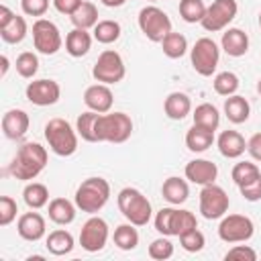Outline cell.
<instances>
[{"label":"cell","mask_w":261,"mask_h":261,"mask_svg":"<svg viewBox=\"0 0 261 261\" xmlns=\"http://www.w3.org/2000/svg\"><path fill=\"white\" fill-rule=\"evenodd\" d=\"M47 149L39 143H24L18 147L12 163H10V175L20 181L35 179L47 165Z\"/></svg>","instance_id":"cell-1"},{"label":"cell","mask_w":261,"mask_h":261,"mask_svg":"<svg viewBox=\"0 0 261 261\" xmlns=\"http://www.w3.org/2000/svg\"><path fill=\"white\" fill-rule=\"evenodd\" d=\"M110 198V184L104 177H88L75 190V206L82 212H100Z\"/></svg>","instance_id":"cell-2"},{"label":"cell","mask_w":261,"mask_h":261,"mask_svg":"<svg viewBox=\"0 0 261 261\" xmlns=\"http://www.w3.org/2000/svg\"><path fill=\"white\" fill-rule=\"evenodd\" d=\"M45 139L49 149L59 157H69L77 151V130L65 118H51L45 124Z\"/></svg>","instance_id":"cell-3"},{"label":"cell","mask_w":261,"mask_h":261,"mask_svg":"<svg viewBox=\"0 0 261 261\" xmlns=\"http://www.w3.org/2000/svg\"><path fill=\"white\" fill-rule=\"evenodd\" d=\"M116 202L122 216L135 226H145L151 220V202L137 188H122L118 192Z\"/></svg>","instance_id":"cell-4"},{"label":"cell","mask_w":261,"mask_h":261,"mask_svg":"<svg viewBox=\"0 0 261 261\" xmlns=\"http://www.w3.org/2000/svg\"><path fill=\"white\" fill-rule=\"evenodd\" d=\"M133 133V120L124 112H110V114H100L96 122V135L98 143H124Z\"/></svg>","instance_id":"cell-5"},{"label":"cell","mask_w":261,"mask_h":261,"mask_svg":"<svg viewBox=\"0 0 261 261\" xmlns=\"http://www.w3.org/2000/svg\"><path fill=\"white\" fill-rule=\"evenodd\" d=\"M139 29H141V33L149 41L161 43L165 39V35L171 33V20H169V16L161 8L145 6L139 12Z\"/></svg>","instance_id":"cell-6"},{"label":"cell","mask_w":261,"mask_h":261,"mask_svg":"<svg viewBox=\"0 0 261 261\" xmlns=\"http://www.w3.org/2000/svg\"><path fill=\"white\" fill-rule=\"evenodd\" d=\"M190 59H192V67L196 69V73L208 77L216 71L218 59H220V49L210 37H202L194 43V47L190 51Z\"/></svg>","instance_id":"cell-7"},{"label":"cell","mask_w":261,"mask_h":261,"mask_svg":"<svg viewBox=\"0 0 261 261\" xmlns=\"http://www.w3.org/2000/svg\"><path fill=\"white\" fill-rule=\"evenodd\" d=\"M124 73H126L124 61H122L120 53L114 49L102 51L92 67V75L100 84H118L124 77Z\"/></svg>","instance_id":"cell-8"},{"label":"cell","mask_w":261,"mask_h":261,"mask_svg":"<svg viewBox=\"0 0 261 261\" xmlns=\"http://www.w3.org/2000/svg\"><path fill=\"white\" fill-rule=\"evenodd\" d=\"M237 12H239L237 0H214L206 8V14L202 18V27L208 33H218L234 20Z\"/></svg>","instance_id":"cell-9"},{"label":"cell","mask_w":261,"mask_h":261,"mask_svg":"<svg viewBox=\"0 0 261 261\" xmlns=\"http://www.w3.org/2000/svg\"><path fill=\"white\" fill-rule=\"evenodd\" d=\"M33 43L39 53L55 55L61 49L63 39H61V33L55 22H51L47 18H37L33 22Z\"/></svg>","instance_id":"cell-10"},{"label":"cell","mask_w":261,"mask_h":261,"mask_svg":"<svg viewBox=\"0 0 261 261\" xmlns=\"http://www.w3.org/2000/svg\"><path fill=\"white\" fill-rule=\"evenodd\" d=\"M253 232H255V224L245 214L222 216V220L218 224V237L224 243H245L253 237Z\"/></svg>","instance_id":"cell-11"},{"label":"cell","mask_w":261,"mask_h":261,"mask_svg":"<svg viewBox=\"0 0 261 261\" xmlns=\"http://www.w3.org/2000/svg\"><path fill=\"white\" fill-rule=\"evenodd\" d=\"M228 194L216 186V184H206L200 190V212L208 220L222 218L228 210Z\"/></svg>","instance_id":"cell-12"},{"label":"cell","mask_w":261,"mask_h":261,"mask_svg":"<svg viewBox=\"0 0 261 261\" xmlns=\"http://www.w3.org/2000/svg\"><path fill=\"white\" fill-rule=\"evenodd\" d=\"M108 241V224L100 216H90L80 230V245L88 253H98Z\"/></svg>","instance_id":"cell-13"},{"label":"cell","mask_w":261,"mask_h":261,"mask_svg":"<svg viewBox=\"0 0 261 261\" xmlns=\"http://www.w3.org/2000/svg\"><path fill=\"white\" fill-rule=\"evenodd\" d=\"M24 94H27V100L31 104H35V106H51V104H55L59 100L61 88H59V84L55 80H45L43 77V80L29 82Z\"/></svg>","instance_id":"cell-14"},{"label":"cell","mask_w":261,"mask_h":261,"mask_svg":"<svg viewBox=\"0 0 261 261\" xmlns=\"http://www.w3.org/2000/svg\"><path fill=\"white\" fill-rule=\"evenodd\" d=\"M112 102H114V96H112V90L108 88V84H94V86L86 88V92H84V104L98 114L110 112Z\"/></svg>","instance_id":"cell-15"},{"label":"cell","mask_w":261,"mask_h":261,"mask_svg":"<svg viewBox=\"0 0 261 261\" xmlns=\"http://www.w3.org/2000/svg\"><path fill=\"white\" fill-rule=\"evenodd\" d=\"M29 124H31L29 114L20 108H12V110L4 112V116H2V133L10 141L22 139L29 130Z\"/></svg>","instance_id":"cell-16"},{"label":"cell","mask_w":261,"mask_h":261,"mask_svg":"<svg viewBox=\"0 0 261 261\" xmlns=\"http://www.w3.org/2000/svg\"><path fill=\"white\" fill-rule=\"evenodd\" d=\"M186 179H190L192 184H198V186H206V184H214L216 175H218V167L216 163L208 161V159H192L186 169Z\"/></svg>","instance_id":"cell-17"},{"label":"cell","mask_w":261,"mask_h":261,"mask_svg":"<svg viewBox=\"0 0 261 261\" xmlns=\"http://www.w3.org/2000/svg\"><path fill=\"white\" fill-rule=\"evenodd\" d=\"M16 230H18L20 239L35 243V241L43 239V234H45V218L39 212H24L22 216H18Z\"/></svg>","instance_id":"cell-18"},{"label":"cell","mask_w":261,"mask_h":261,"mask_svg":"<svg viewBox=\"0 0 261 261\" xmlns=\"http://www.w3.org/2000/svg\"><path fill=\"white\" fill-rule=\"evenodd\" d=\"M216 145H218L220 155L226 157V159H237L247 149V143H245V139H243V135L239 130H222L218 141H216Z\"/></svg>","instance_id":"cell-19"},{"label":"cell","mask_w":261,"mask_h":261,"mask_svg":"<svg viewBox=\"0 0 261 261\" xmlns=\"http://www.w3.org/2000/svg\"><path fill=\"white\" fill-rule=\"evenodd\" d=\"M220 45H222V49H224L226 55H230V57H243L249 51V37L241 29H226L222 33Z\"/></svg>","instance_id":"cell-20"},{"label":"cell","mask_w":261,"mask_h":261,"mask_svg":"<svg viewBox=\"0 0 261 261\" xmlns=\"http://www.w3.org/2000/svg\"><path fill=\"white\" fill-rule=\"evenodd\" d=\"M163 110L171 120H184L192 110V100L184 92H171L163 102Z\"/></svg>","instance_id":"cell-21"},{"label":"cell","mask_w":261,"mask_h":261,"mask_svg":"<svg viewBox=\"0 0 261 261\" xmlns=\"http://www.w3.org/2000/svg\"><path fill=\"white\" fill-rule=\"evenodd\" d=\"M75 204L73 202H69L67 198H53L51 202H49V218L55 222V224H61V226H65V224H71L73 220H75Z\"/></svg>","instance_id":"cell-22"},{"label":"cell","mask_w":261,"mask_h":261,"mask_svg":"<svg viewBox=\"0 0 261 261\" xmlns=\"http://www.w3.org/2000/svg\"><path fill=\"white\" fill-rule=\"evenodd\" d=\"M92 49V37L86 29H75L67 33L65 37V51L71 57H84Z\"/></svg>","instance_id":"cell-23"},{"label":"cell","mask_w":261,"mask_h":261,"mask_svg":"<svg viewBox=\"0 0 261 261\" xmlns=\"http://www.w3.org/2000/svg\"><path fill=\"white\" fill-rule=\"evenodd\" d=\"M161 194H163V198H165L169 204L177 206V204H184V202L188 200V196H190V188H188V181H186V179L171 175V177H167V179L163 181V186H161Z\"/></svg>","instance_id":"cell-24"},{"label":"cell","mask_w":261,"mask_h":261,"mask_svg":"<svg viewBox=\"0 0 261 261\" xmlns=\"http://www.w3.org/2000/svg\"><path fill=\"white\" fill-rule=\"evenodd\" d=\"M224 114L232 124H241V122H247V118L251 114V106H249L247 98L232 94L224 100Z\"/></svg>","instance_id":"cell-25"},{"label":"cell","mask_w":261,"mask_h":261,"mask_svg":"<svg viewBox=\"0 0 261 261\" xmlns=\"http://www.w3.org/2000/svg\"><path fill=\"white\" fill-rule=\"evenodd\" d=\"M214 143V130L202 128L198 124H194L188 133H186V147L194 153H202L206 149H210Z\"/></svg>","instance_id":"cell-26"},{"label":"cell","mask_w":261,"mask_h":261,"mask_svg":"<svg viewBox=\"0 0 261 261\" xmlns=\"http://www.w3.org/2000/svg\"><path fill=\"white\" fill-rule=\"evenodd\" d=\"M47 249H49L51 255H57V257L71 253L73 251V237H71V232L65 230V228H57V230L49 232Z\"/></svg>","instance_id":"cell-27"},{"label":"cell","mask_w":261,"mask_h":261,"mask_svg":"<svg viewBox=\"0 0 261 261\" xmlns=\"http://www.w3.org/2000/svg\"><path fill=\"white\" fill-rule=\"evenodd\" d=\"M71 18V24L75 27V29H94L96 24H98V8H96V4L94 2H88V0H84L82 4H80V8L69 16Z\"/></svg>","instance_id":"cell-28"},{"label":"cell","mask_w":261,"mask_h":261,"mask_svg":"<svg viewBox=\"0 0 261 261\" xmlns=\"http://www.w3.org/2000/svg\"><path fill=\"white\" fill-rule=\"evenodd\" d=\"M192 116H194V124H198L202 128H208V130H216L218 124H220V114H218L216 106H212L208 102L196 106Z\"/></svg>","instance_id":"cell-29"},{"label":"cell","mask_w":261,"mask_h":261,"mask_svg":"<svg viewBox=\"0 0 261 261\" xmlns=\"http://www.w3.org/2000/svg\"><path fill=\"white\" fill-rule=\"evenodd\" d=\"M22 198H24V204L33 210H39L43 208L47 202H49V190L45 184H39V181H31L27 184V188L22 190Z\"/></svg>","instance_id":"cell-30"},{"label":"cell","mask_w":261,"mask_h":261,"mask_svg":"<svg viewBox=\"0 0 261 261\" xmlns=\"http://www.w3.org/2000/svg\"><path fill=\"white\" fill-rule=\"evenodd\" d=\"M98 116H100L98 112L88 110V112L80 114L77 120H75V130H77V135H80L84 141H88V143H98V135H96Z\"/></svg>","instance_id":"cell-31"},{"label":"cell","mask_w":261,"mask_h":261,"mask_svg":"<svg viewBox=\"0 0 261 261\" xmlns=\"http://www.w3.org/2000/svg\"><path fill=\"white\" fill-rule=\"evenodd\" d=\"M161 49H163V53L169 57V59H179V57H184L186 55V51H188V39L181 35V33H169V35H165V39L161 41Z\"/></svg>","instance_id":"cell-32"},{"label":"cell","mask_w":261,"mask_h":261,"mask_svg":"<svg viewBox=\"0 0 261 261\" xmlns=\"http://www.w3.org/2000/svg\"><path fill=\"white\" fill-rule=\"evenodd\" d=\"M112 239H114V245L118 249H122V251H133L139 245V232H137V228H135L133 222L116 226Z\"/></svg>","instance_id":"cell-33"},{"label":"cell","mask_w":261,"mask_h":261,"mask_svg":"<svg viewBox=\"0 0 261 261\" xmlns=\"http://www.w3.org/2000/svg\"><path fill=\"white\" fill-rule=\"evenodd\" d=\"M0 37H2L4 43H10V45L20 43V41L27 37V20L16 14L6 27L0 29Z\"/></svg>","instance_id":"cell-34"},{"label":"cell","mask_w":261,"mask_h":261,"mask_svg":"<svg viewBox=\"0 0 261 261\" xmlns=\"http://www.w3.org/2000/svg\"><path fill=\"white\" fill-rule=\"evenodd\" d=\"M198 228V220L194 216V212L190 210H173L171 216V237H179L188 230Z\"/></svg>","instance_id":"cell-35"},{"label":"cell","mask_w":261,"mask_h":261,"mask_svg":"<svg viewBox=\"0 0 261 261\" xmlns=\"http://www.w3.org/2000/svg\"><path fill=\"white\" fill-rule=\"evenodd\" d=\"M118 37H120V24L116 20H98V24L94 27V39L102 45H110L118 41Z\"/></svg>","instance_id":"cell-36"},{"label":"cell","mask_w":261,"mask_h":261,"mask_svg":"<svg viewBox=\"0 0 261 261\" xmlns=\"http://www.w3.org/2000/svg\"><path fill=\"white\" fill-rule=\"evenodd\" d=\"M261 175V171H259V167L255 165V163H251V161H241V163H237L234 167H232V171H230V177H232V181L241 188V186H245V184H249V181H253V179H257Z\"/></svg>","instance_id":"cell-37"},{"label":"cell","mask_w":261,"mask_h":261,"mask_svg":"<svg viewBox=\"0 0 261 261\" xmlns=\"http://www.w3.org/2000/svg\"><path fill=\"white\" fill-rule=\"evenodd\" d=\"M206 8L202 0H179V16L186 22H202Z\"/></svg>","instance_id":"cell-38"},{"label":"cell","mask_w":261,"mask_h":261,"mask_svg":"<svg viewBox=\"0 0 261 261\" xmlns=\"http://www.w3.org/2000/svg\"><path fill=\"white\" fill-rule=\"evenodd\" d=\"M212 86H214V92L218 94V96H232V94H237V90H239V77H237V73H232V71H220L216 77H214V82H212Z\"/></svg>","instance_id":"cell-39"},{"label":"cell","mask_w":261,"mask_h":261,"mask_svg":"<svg viewBox=\"0 0 261 261\" xmlns=\"http://www.w3.org/2000/svg\"><path fill=\"white\" fill-rule=\"evenodd\" d=\"M14 67H16V71H18L20 77L31 80V77H35V73H37V69H39V57H37L33 51H22V53L16 57Z\"/></svg>","instance_id":"cell-40"},{"label":"cell","mask_w":261,"mask_h":261,"mask_svg":"<svg viewBox=\"0 0 261 261\" xmlns=\"http://www.w3.org/2000/svg\"><path fill=\"white\" fill-rule=\"evenodd\" d=\"M179 245H181L184 251H188V253H198V251L204 249L206 237H204L198 228H194V230H188V232L179 234Z\"/></svg>","instance_id":"cell-41"},{"label":"cell","mask_w":261,"mask_h":261,"mask_svg":"<svg viewBox=\"0 0 261 261\" xmlns=\"http://www.w3.org/2000/svg\"><path fill=\"white\" fill-rule=\"evenodd\" d=\"M149 257L157 259V261H165L169 257H173V243L163 234L161 239H155L149 245Z\"/></svg>","instance_id":"cell-42"},{"label":"cell","mask_w":261,"mask_h":261,"mask_svg":"<svg viewBox=\"0 0 261 261\" xmlns=\"http://www.w3.org/2000/svg\"><path fill=\"white\" fill-rule=\"evenodd\" d=\"M16 200L10 198V196H2L0 198V224L2 226H8L14 218H16Z\"/></svg>","instance_id":"cell-43"},{"label":"cell","mask_w":261,"mask_h":261,"mask_svg":"<svg viewBox=\"0 0 261 261\" xmlns=\"http://www.w3.org/2000/svg\"><path fill=\"white\" fill-rule=\"evenodd\" d=\"M173 210L175 208H161L155 216V230L165 234V237H171V216H173Z\"/></svg>","instance_id":"cell-44"},{"label":"cell","mask_w":261,"mask_h":261,"mask_svg":"<svg viewBox=\"0 0 261 261\" xmlns=\"http://www.w3.org/2000/svg\"><path fill=\"white\" fill-rule=\"evenodd\" d=\"M20 8L27 16H43L49 8V0H20Z\"/></svg>","instance_id":"cell-45"},{"label":"cell","mask_w":261,"mask_h":261,"mask_svg":"<svg viewBox=\"0 0 261 261\" xmlns=\"http://www.w3.org/2000/svg\"><path fill=\"white\" fill-rule=\"evenodd\" d=\"M224 259L228 261V259H241V261H255L257 259V253H255V249H251L249 245H234L226 255H224Z\"/></svg>","instance_id":"cell-46"},{"label":"cell","mask_w":261,"mask_h":261,"mask_svg":"<svg viewBox=\"0 0 261 261\" xmlns=\"http://www.w3.org/2000/svg\"><path fill=\"white\" fill-rule=\"evenodd\" d=\"M239 190H241V196H243L247 202H257V200H261V175H259L257 179H253V181L241 186Z\"/></svg>","instance_id":"cell-47"},{"label":"cell","mask_w":261,"mask_h":261,"mask_svg":"<svg viewBox=\"0 0 261 261\" xmlns=\"http://www.w3.org/2000/svg\"><path fill=\"white\" fill-rule=\"evenodd\" d=\"M82 2H84V0H53V6H55V10H57V12L71 16V14L80 8V4H82Z\"/></svg>","instance_id":"cell-48"},{"label":"cell","mask_w":261,"mask_h":261,"mask_svg":"<svg viewBox=\"0 0 261 261\" xmlns=\"http://www.w3.org/2000/svg\"><path fill=\"white\" fill-rule=\"evenodd\" d=\"M247 151L255 161H261V133H255L247 141Z\"/></svg>","instance_id":"cell-49"},{"label":"cell","mask_w":261,"mask_h":261,"mask_svg":"<svg viewBox=\"0 0 261 261\" xmlns=\"http://www.w3.org/2000/svg\"><path fill=\"white\" fill-rule=\"evenodd\" d=\"M14 16H16V14H14L6 4H2V6H0V29H2V27H6Z\"/></svg>","instance_id":"cell-50"},{"label":"cell","mask_w":261,"mask_h":261,"mask_svg":"<svg viewBox=\"0 0 261 261\" xmlns=\"http://www.w3.org/2000/svg\"><path fill=\"white\" fill-rule=\"evenodd\" d=\"M104 6H108V8H118V6H122L126 0H100Z\"/></svg>","instance_id":"cell-51"},{"label":"cell","mask_w":261,"mask_h":261,"mask_svg":"<svg viewBox=\"0 0 261 261\" xmlns=\"http://www.w3.org/2000/svg\"><path fill=\"white\" fill-rule=\"evenodd\" d=\"M0 63H2V69H0V75L4 77V75H6V71H8V67H10V63H8V57H6V55H0Z\"/></svg>","instance_id":"cell-52"},{"label":"cell","mask_w":261,"mask_h":261,"mask_svg":"<svg viewBox=\"0 0 261 261\" xmlns=\"http://www.w3.org/2000/svg\"><path fill=\"white\" fill-rule=\"evenodd\" d=\"M257 92H259V96H261V80L257 82Z\"/></svg>","instance_id":"cell-53"},{"label":"cell","mask_w":261,"mask_h":261,"mask_svg":"<svg viewBox=\"0 0 261 261\" xmlns=\"http://www.w3.org/2000/svg\"><path fill=\"white\" fill-rule=\"evenodd\" d=\"M259 27H261V12H259Z\"/></svg>","instance_id":"cell-54"},{"label":"cell","mask_w":261,"mask_h":261,"mask_svg":"<svg viewBox=\"0 0 261 261\" xmlns=\"http://www.w3.org/2000/svg\"><path fill=\"white\" fill-rule=\"evenodd\" d=\"M151 2H155V0H151Z\"/></svg>","instance_id":"cell-55"}]
</instances>
